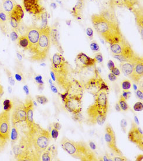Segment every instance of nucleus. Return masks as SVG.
<instances>
[{
  "label": "nucleus",
  "instance_id": "nucleus-33",
  "mask_svg": "<svg viewBox=\"0 0 143 161\" xmlns=\"http://www.w3.org/2000/svg\"><path fill=\"white\" fill-rule=\"evenodd\" d=\"M7 143V139L0 135V152L4 151L5 147Z\"/></svg>",
  "mask_w": 143,
  "mask_h": 161
},
{
  "label": "nucleus",
  "instance_id": "nucleus-8",
  "mask_svg": "<svg viewBox=\"0 0 143 161\" xmlns=\"http://www.w3.org/2000/svg\"><path fill=\"white\" fill-rule=\"evenodd\" d=\"M86 91L93 96H96L101 92H107L109 90L103 78L98 74L97 70H96V76L90 78L84 85Z\"/></svg>",
  "mask_w": 143,
  "mask_h": 161
},
{
  "label": "nucleus",
  "instance_id": "nucleus-45",
  "mask_svg": "<svg viewBox=\"0 0 143 161\" xmlns=\"http://www.w3.org/2000/svg\"><path fill=\"white\" fill-rule=\"evenodd\" d=\"M111 73H112L113 74H114L116 76H119L120 74V70H119V69L116 67H115L113 69H111L110 70Z\"/></svg>",
  "mask_w": 143,
  "mask_h": 161
},
{
  "label": "nucleus",
  "instance_id": "nucleus-11",
  "mask_svg": "<svg viewBox=\"0 0 143 161\" xmlns=\"http://www.w3.org/2000/svg\"><path fill=\"white\" fill-rule=\"evenodd\" d=\"M128 138L130 142L135 144L141 151H143V131L135 123H132L131 124V127L128 133Z\"/></svg>",
  "mask_w": 143,
  "mask_h": 161
},
{
  "label": "nucleus",
  "instance_id": "nucleus-25",
  "mask_svg": "<svg viewBox=\"0 0 143 161\" xmlns=\"http://www.w3.org/2000/svg\"><path fill=\"white\" fill-rule=\"evenodd\" d=\"M1 5L5 11L9 15L17 4L14 0H2Z\"/></svg>",
  "mask_w": 143,
  "mask_h": 161
},
{
  "label": "nucleus",
  "instance_id": "nucleus-59",
  "mask_svg": "<svg viewBox=\"0 0 143 161\" xmlns=\"http://www.w3.org/2000/svg\"><path fill=\"white\" fill-rule=\"evenodd\" d=\"M51 77H52V78H53V80L55 82V74L54 73V72L51 70Z\"/></svg>",
  "mask_w": 143,
  "mask_h": 161
},
{
  "label": "nucleus",
  "instance_id": "nucleus-20",
  "mask_svg": "<svg viewBox=\"0 0 143 161\" xmlns=\"http://www.w3.org/2000/svg\"><path fill=\"white\" fill-rule=\"evenodd\" d=\"M25 108L26 111V114H27V124L28 125V127H30L33 123L34 122L33 121V101L30 98H27L25 100Z\"/></svg>",
  "mask_w": 143,
  "mask_h": 161
},
{
  "label": "nucleus",
  "instance_id": "nucleus-47",
  "mask_svg": "<svg viewBox=\"0 0 143 161\" xmlns=\"http://www.w3.org/2000/svg\"><path fill=\"white\" fill-rule=\"evenodd\" d=\"M113 161H127V158H125V157H115L114 158V159H113Z\"/></svg>",
  "mask_w": 143,
  "mask_h": 161
},
{
  "label": "nucleus",
  "instance_id": "nucleus-42",
  "mask_svg": "<svg viewBox=\"0 0 143 161\" xmlns=\"http://www.w3.org/2000/svg\"><path fill=\"white\" fill-rule=\"evenodd\" d=\"M131 93L129 90H124L121 96L123 97L125 100H127L131 96Z\"/></svg>",
  "mask_w": 143,
  "mask_h": 161
},
{
  "label": "nucleus",
  "instance_id": "nucleus-35",
  "mask_svg": "<svg viewBox=\"0 0 143 161\" xmlns=\"http://www.w3.org/2000/svg\"><path fill=\"white\" fill-rule=\"evenodd\" d=\"M90 49L92 51H93L94 52H98L100 51V48L99 45L96 43V42L93 41L90 43Z\"/></svg>",
  "mask_w": 143,
  "mask_h": 161
},
{
  "label": "nucleus",
  "instance_id": "nucleus-18",
  "mask_svg": "<svg viewBox=\"0 0 143 161\" xmlns=\"http://www.w3.org/2000/svg\"><path fill=\"white\" fill-rule=\"evenodd\" d=\"M9 15L5 11L0 4V30L4 35L9 31Z\"/></svg>",
  "mask_w": 143,
  "mask_h": 161
},
{
  "label": "nucleus",
  "instance_id": "nucleus-14",
  "mask_svg": "<svg viewBox=\"0 0 143 161\" xmlns=\"http://www.w3.org/2000/svg\"><path fill=\"white\" fill-rule=\"evenodd\" d=\"M23 3L27 11L38 18L45 11L44 7L40 4V0H23Z\"/></svg>",
  "mask_w": 143,
  "mask_h": 161
},
{
  "label": "nucleus",
  "instance_id": "nucleus-40",
  "mask_svg": "<svg viewBox=\"0 0 143 161\" xmlns=\"http://www.w3.org/2000/svg\"><path fill=\"white\" fill-rule=\"evenodd\" d=\"M94 59L96 60V62L100 63L103 62V55H102V53L99 52H98L94 56Z\"/></svg>",
  "mask_w": 143,
  "mask_h": 161
},
{
  "label": "nucleus",
  "instance_id": "nucleus-49",
  "mask_svg": "<svg viewBox=\"0 0 143 161\" xmlns=\"http://www.w3.org/2000/svg\"><path fill=\"white\" fill-rule=\"evenodd\" d=\"M107 66H108V68H109V69L110 70H111V69H113V68L115 67L114 63H113V61H111V60H109V61L108 62Z\"/></svg>",
  "mask_w": 143,
  "mask_h": 161
},
{
  "label": "nucleus",
  "instance_id": "nucleus-48",
  "mask_svg": "<svg viewBox=\"0 0 143 161\" xmlns=\"http://www.w3.org/2000/svg\"><path fill=\"white\" fill-rule=\"evenodd\" d=\"M136 95H137V97L139 98H140V100H143V92H142L141 90H137V93H136Z\"/></svg>",
  "mask_w": 143,
  "mask_h": 161
},
{
  "label": "nucleus",
  "instance_id": "nucleus-10",
  "mask_svg": "<svg viewBox=\"0 0 143 161\" xmlns=\"http://www.w3.org/2000/svg\"><path fill=\"white\" fill-rule=\"evenodd\" d=\"M10 113L7 110L0 113V135L8 140L10 138Z\"/></svg>",
  "mask_w": 143,
  "mask_h": 161
},
{
  "label": "nucleus",
  "instance_id": "nucleus-43",
  "mask_svg": "<svg viewBox=\"0 0 143 161\" xmlns=\"http://www.w3.org/2000/svg\"><path fill=\"white\" fill-rule=\"evenodd\" d=\"M120 125H121V128L123 129V131L124 132H125V128L127 125V121L125 120V119H123V120L121 121L120 122Z\"/></svg>",
  "mask_w": 143,
  "mask_h": 161
},
{
  "label": "nucleus",
  "instance_id": "nucleus-1",
  "mask_svg": "<svg viewBox=\"0 0 143 161\" xmlns=\"http://www.w3.org/2000/svg\"><path fill=\"white\" fill-rule=\"evenodd\" d=\"M93 14L91 18L96 31L109 43L113 44L122 41L124 38L117 19L111 17V14L107 13Z\"/></svg>",
  "mask_w": 143,
  "mask_h": 161
},
{
  "label": "nucleus",
  "instance_id": "nucleus-13",
  "mask_svg": "<svg viewBox=\"0 0 143 161\" xmlns=\"http://www.w3.org/2000/svg\"><path fill=\"white\" fill-rule=\"evenodd\" d=\"M8 15L10 25L13 29L17 31L19 26L24 16L23 8L19 5H16L13 10Z\"/></svg>",
  "mask_w": 143,
  "mask_h": 161
},
{
  "label": "nucleus",
  "instance_id": "nucleus-6",
  "mask_svg": "<svg viewBox=\"0 0 143 161\" xmlns=\"http://www.w3.org/2000/svg\"><path fill=\"white\" fill-rule=\"evenodd\" d=\"M13 152L17 161H38L41 160L32 143L25 134L18 144L13 147Z\"/></svg>",
  "mask_w": 143,
  "mask_h": 161
},
{
  "label": "nucleus",
  "instance_id": "nucleus-60",
  "mask_svg": "<svg viewBox=\"0 0 143 161\" xmlns=\"http://www.w3.org/2000/svg\"><path fill=\"white\" fill-rule=\"evenodd\" d=\"M23 88H24V90L25 91L26 93H27V94H28V93H29V92H28V87H27V86H25Z\"/></svg>",
  "mask_w": 143,
  "mask_h": 161
},
{
  "label": "nucleus",
  "instance_id": "nucleus-41",
  "mask_svg": "<svg viewBox=\"0 0 143 161\" xmlns=\"http://www.w3.org/2000/svg\"><path fill=\"white\" fill-rule=\"evenodd\" d=\"M4 110L8 111H9L12 108V103L9 100H6L4 102Z\"/></svg>",
  "mask_w": 143,
  "mask_h": 161
},
{
  "label": "nucleus",
  "instance_id": "nucleus-3",
  "mask_svg": "<svg viewBox=\"0 0 143 161\" xmlns=\"http://www.w3.org/2000/svg\"><path fill=\"white\" fill-rule=\"evenodd\" d=\"M62 149L71 157L82 161H97L98 158L87 143L74 141L67 138H63L60 142Z\"/></svg>",
  "mask_w": 143,
  "mask_h": 161
},
{
  "label": "nucleus",
  "instance_id": "nucleus-24",
  "mask_svg": "<svg viewBox=\"0 0 143 161\" xmlns=\"http://www.w3.org/2000/svg\"><path fill=\"white\" fill-rule=\"evenodd\" d=\"M132 12L134 13L135 18V21L137 23L139 28H141V31H143V13L141 9L135 8V7L131 9Z\"/></svg>",
  "mask_w": 143,
  "mask_h": 161
},
{
  "label": "nucleus",
  "instance_id": "nucleus-58",
  "mask_svg": "<svg viewBox=\"0 0 143 161\" xmlns=\"http://www.w3.org/2000/svg\"><path fill=\"white\" fill-rule=\"evenodd\" d=\"M134 121H135V123L137 125L139 124V119L137 118V116H135L134 117Z\"/></svg>",
  "mask_w": 143,
  "mask_h": 161
},
{
  "label": "nucleus",
  "instance_id": "nucleus-27",
  "mask_svg": "<svg viewBox=\"0 0 143 161\" xmlns=\"http://www.w3.org/2000/svg\"><path fill=\"white\" fill-rule=\"evenodd\" d=\"M51 39L52 42L54 43V44L55 45L58 50L61 53H63L64 51L60 46V43L59 42V38L58 37V33L56 29H51Z\"/></svg>",
  "mask_w": 143,
  "mask_h": 161
},
{
  "label": "nucleus",
  "instance_id": "nucleus-55",
  "mask_svg": "<svg viewBox=\"0 0 143 161\" xmlns=\"http://www.w3.org/2000/svg\"><path fill=\"white\" fill-rule=\"evenodd\" d=\"M143 160V155H139L136 158V161H142Z\"/></svg>",
  "mask_w": 143,
  "mask_h": 161
},
{
  "label": "nucleus",
  "instance_id": "nucleus-61",
  "mask_svg": "<svg viewBox=\"0 0 143 161\" xmlns=\"http://www.w3.org/2000/svg\"><path fill=\"white\" fill-rule=\"evenodd\" d=\"M134 88L135 89L134 90H137V86H136V85L134 84Z\"/></svg>",
  "mask_w": 143,
  "mask_h": 161
},
{
  "label": "nucleus",
  "instance_id": "nucleus-39",
  "mask_svg": "<svg viewBox=\"0 0 143 161\" xmlns=\"http://www.w3.org/2000/svg\"><path fill=\"white\" fill-rule=\"evenodd\" d=\"M51 135L52 138H54L55 140H56V139L58 138V135H59V131H58V130L54 128L51 131Z\"/></svg>",
  "mask_w": 143,
  "mask_h": 161
},
{
  "label": "nucleus",
  "instance_id": "nucleus-9",
  "mask_svg": "<svg viewBox=\"0 0 143 161\" xmlns=\"http://www.w3.org/2000/svg\"><path fill=\"white\" fill-rule=\"evenodd\" d=\"M65 108L69 113L76 114L82 111V97L76 95H61Z\"/></svg>",
  "mask_w": 143,
  "mask_h": 161
},
{
  "label": "nucleus",
  "instance_id": "nucleus-56",
  "mask_svg": "<svg viewBox=\"0 0 143 161\" xmlns=\"http://www.w3.org/2000/svg\"><path fill=\"white\" fill-rule=\"evenodd\" d=\"M115 110L118 112H120V111H121V108H120L119 103H117L116 105H115Z\"/></svg>",
  "mask_w": 143,
  "mask_h": 161
},
{
  "label": "nucleus",
  "instance_id": "nucleus-19",
  "mask_svg": "<svg viewBox=\"0 0 143 161\" xmlns=\"http://www.w3.org/2000/svg\"><path fill=\"white\" fill-rule=\"evenodd\" d=\"M143 58L137 61L134 64L133 73L131 79L134 83L138 84L143 77Z\"/></svg>",
  "mask_w": 143,
  "mask_h": 161
},
{
  "label": "nucleus",
  "instance_id": "nucleus-32",
  "mask_svg": "<svg viewBox=\"0 0 143 161\" xmlns=\"http://www.w3.org/2000/svg\"><path fill=\"white\" fill-rule=\"evenodd\" d=\"M36 98H37V102L41 104H45L48 102V99L46 98V97L43 96L38 95L36 96Z\"/></svg>",
  "mask_w": 143,
  "mask_h": 161
},
{
  "label": "nucleus",
  "instance_id": "nucleus-53",
  "mask_svg": "<svg viewBox=\"0 0 143 161\" xmlns=\"http://www.w3.org/2000/svg\"><path fill=\"white\" fill-rule=\"evenodd\" d=\"M103 160L105 161H113V159L108 157V155H105L104 157H103Z\"/></svg>",
  "mask_w": 143,
  "mask_h": 161
},
{
  "label": "nucleus",
  "instance_id": "nucleus-17",
  "mask_svg": "<svg viewBox=\"0 0 143 161\" xmlns=\"http://www.w3.org/2000/svg\"><path fill=\"white\" fill-rule=\"evenodd\" d=\"M27 121V114L24 104H19L14 108L12 117L11 121L13 125L18 123L25 122Z\"/></svg>",
  "mask_w": 143,
  "mask_h": 161
},
{
  "label": "nucleus",
  "instance_id": "nucleus-23",
  "mask_svg": "<svg viewBox=\"0 0 143 161\" xmlns=\"http://www.w3.org/2000/svg\"><path fill=\"white\" fill-rule=\"evenodd\" d=\"M84 7V0H78L76 5L74 7L72 11V13L74 17L76 18H80L81 13Z\"/></svg>",
  "mask_w": 143,
  "mask_h": 161
},
{
  "label": "nucleus",
  "instance_id": "nucleus-7",
  "mask_svg": "<svg viewBox=\"0 0 143 161\" xmlns=\"http://www.w3.org/2000/svg\"><path fill=\"white\" fill-rule=\"evenodd\" d=\"M51 29L47 26L41 28V35L36 49L31 56L30 59L33 62H42L48 57L51 48Z\"/></svg>",
  "mask_w": 143,
  "mask_h": 161
},
{
  "label": "nucleus",
  "instance_id": "nucleus-50",
  "mask_svg": "<svg viewBox=\"0 0 143 161\" xmlns=\"http://www.w3.org/2000/svg\"><path fill=\"white\" fill-rule=\"evenodd\" d=\"M35 80L37 81V83H38L39 84H43V82L42 80V77L41 76H38L36 77Z\"/></svg>",
  "mask_w": 143,
  "mask_h": 161
},
{
  "label": "nucleus",
  "instance_id": "nucleus-29",
  "mask_svg": "<svg viewBox=\"0 0 143 161\" xmlns=\"http://www.w3.org/2000/svg\"><path fill=\"white\" fill-rule=\"evenodd\" d=\"M119 104L121 108V110H122L124 111H125L129 109V106L126 101V100H125V98L121 96L120 97V100L119 101Z\"/></svg>",
  "mask_w": 143,
  "mask_h": 161
},
{
  "label": "nucleus",
  "instance_id": "nucleus-16",
  "mask_svg": "<svg viewBox=\"0 0 143 161\" xmlns=\"http://www.w3.org/2000/svg\"><path fill=\"white\" fill-rule=\"evenodd\" d=\"M76 68L79 70H83L95 66L97 63L94 58H91L83 52L79 53L75 59Z\"/></svg>",
  "mask_w": 143,
  "mask_h": 161
},
{
  "label": "nucleus",
  "instance_id": "nucleus-21",
  "mask_svg": "<svg viewBox=\"0 0 143 161\" xmlns=\"http://www.w3.org/2000/svg\"><path fill=\"white\" fill-rule=\"evenodd\" d=\"M111 2L114 5L127 8L130 10L139 4V0H111Z\"/></svg>",
  "mask_w": 143,
  "mask_h": 161
},
{
  "label": "nucleus",
  "instance_id": "nucleus-2",
  "mask_svg": "<svg viewBox=\"0 0 143 161\" xmlns=\"http://www.w3.org/2000/svg\"><path fill=\"white\" fill-rule=\"evenodd\" d=\"M51 70L55 74V82L65 93L80 83L74 78V71L69 63L59 53H56L52 57Z\"/></svg>",
  "mask_w": 143,
  "mask_h": 161
},
{
  "label": "nucleus",
  "instance_id": "nucleus-15",
  "mask_svg": "<svg viewBox=\"0 0 143 161\" xmlns=\"http://www.w3.org/2000/svg\"><path fill=\"white\" fill-rule=\"evenodd\" d=\"M105 139L107 143L109 148L112 150V151L115 152V154L123 156V153L121 152L119 148L117 147L116 144V138H115V133L113 128L110 126L108 125L106 128V133L105 135Z\"/></svg>",
  "mask_w": 143,
  "mask_h": 161
},
{
  "label": "nucleus",
  "instance_id": "nucleus-4",
  "mask_svg": "<svg viewBox=\"0 0 143 161\" xmlns=\"http://www.w3.org/2000/svg\"><path fill=\"white\" fill-rule=\"evenodd\" d=\"M94 97V104L87 110L88 121L91 124L102 125L106 121L109 107L107 92H101Z\"/></svg>",
  "mask_w": 143,
  "mask_h": 161
},
{
  "label": "nucleus",
  "instance_id": "nucleus-31",
  "mask_svg": "<svg viewBox=\"0 0 143 161\" xmlns=\"http://www.w3.org/2000/svg\"><path fill=\"white\" fill-rule=\"evenodd\" d=\"M42 19V27L41 28H45L47 27V22H48V19H47V13L45 11H44L43 13H42L41 15Z\"/></svg>",
  "mask_w": 143,
  "mask_h": 161
},
{
  "label": "nucleus",
  "instance_id": "nucleus-12",
  "mask_svg": "<svg viewBox=\"0 0 143 161\" xmlns=\"http://www.w3.org/2000/svg\"><path fill=\"white\" fill-rule=\"evenodd\" d=\"M25 35L28 38L30 44V49L29 51L33 53L36 49L40 38L41 28L37 27L35 25H32L27 28Z\"/></svg>",
  "mask_w": 143,
  "mask_h": 161
},
{
  "label": "nucleus",
  "instance_id": "nucleus-5",
  "mask_svg": "<svg viewBox=\"0 0 143 161\" xmlns=\"http://www.w3.org/2000/svg\"><path fill=\"white\" fill-rule=\"evenodd\" d=\"M25 134L32 143L38 155L41 157L42 153L49 145L51 139L50 133L33 122Z\"/></svg>",
  "mask_w": 143,
  "mask_h": 161
},
{
  "label": "nucleus",
  "instance_id": "nucleus-22",
  "mask_svg": "<svg viewBox=\"0 0 143 161\" xmlns=\"http://www.w3.org/2000/svg\"><path fill=\"white\" fill-rule=\"evenodd\" d=\"M120 68L123 73L131 78L133 73L134 64L130 62H121Z\"/></svg>",
  "mask_w": 143,
  "mask_h": 161
},
{
  "label": "nucleus",
  "instance_id": "nucleus-46",
  "mask_svg": "<svg viewBox=\"0 0 143 161\" xmlns=\"http://www.w3.org/2000/svg\"><path fill=\"white\" fill-rule=\"evenodd\" d=\"M108 78H109V79L111 82H115V80L117 79V76H115L114 74L112 73H110L109 74Z\"/></svg>",
  "mask_w": 143,
  "mask_h": 161
},
{
  "label": "nucleus",
  "instance_id": "nucleus-44",
  "mask_svg": "<svg viewBox=\"0 0 143 161\" xmlns=\"http://www.w3.org/2000/svg\"><path fill=\"white\" fill-rule=\"evenodd\" d=\"M86 33L90 39H92L93 37V31L92 29L91 28H87L86 29Z\"/></svg>",
  "mask_w": 143,
  "mask_h": 161
},
{
  "label": "nucleus",
  "instance_id": "nucleus-30",
  "mask_svg": "<svg viewBox=\"0 0 143 161\" xmlns=\"http://www.w3.org/2000/svg\"><path fill=\"white\" fill-rule=\"evenodd\" d=\"M11 139H12V143H16L18 139V130L16 128L15 125H13V129H12V133H11Z\"/></svg>",
  "mask_w": 143,
  "mask_h": 161
},
{
  "label": "nucleus",
  "instance_id": "nucleus-28",
  "mask_svg": "<svg viewBox=\"0 0 143 161\" xmlns=\"http://www.w3.org/2000/svg\"><path fill=\"white\" fill-rule=\"evenodd\" d=\"M18 43L19 46L21 47L25 50H29L30 49V44L28 40V38L26 35H23L18 37Z\"/></svg>",
  "mask_w": 143,
  "mask_h": 161
},
{
  "label": "nucleus",
  "instance_id": "nucleus-52",
  "mask_svg": "<svg viewBox=\"0 0 143 161\" xmlns=\"http://www.w3.org/2000/svg\"><path fill=\"white\" fill-rule=\"evenodd\" d=\"M54 128L58 129V130H60V129H61V125L59 123H54Z\"/></svg>",
  "mask_w": 143,
  "mask_h": 161
},
{
  "label": "nucleus",
  "instance_id": "nucleus-36",
  "mask_svg": "<svg viewBox=\"0 0 143 161\" xmlns=\"http://www.w3.org/2000/svg\"><path fill=\"white\" fill-rule=\"evenodd\" d=\"M134 110L135 111H141L143 110V103L141 102H137L133 107Z\"/></svg>",
  "mask_w": 143,
  "mask_h": 161
},
{
  "label": "nucleus",
  "instance_id": "nucleus-34",
  "mask_svg": "<svg viewBox=\"0 0 143 161\" xmlns=\"http://www.w3.org/2000/svg\"><path fill=\"white\" fill-rule=\"evenodd\" d=\"M131 84L129 80H124L121 83V87L123 90H129L131 88Z\"/></svg>",
  "mask_w": 143,
  "mask_h": 161
},
{
  "label": "nucleus",
  "instance_id": "nucleus-54",
  "mask_svg": "<svg viewBox=\"0 0 143 161\" xmlns=\"http://www.w3.org/2000/svg\"><path fill=\"white\" fill-rule=\"evenodd\" d=\"M51 90H52V91L54 93H58V90L56 89V88L55 86H54L53 84H51Z\"/></svg>",
  "mask_w": 143,
  "mask_h": 161
},
{
  "label": "nucleus",
  "instance_id": "nucleus-51",
  "mask_svg": "<svg viewBox=\"0 0 143 161\" xmlns=\"http://www.w3.org/2000/svg\"><path fill=\"white\" fill-rule=\"evenodd\" d=\"M89 147L92 150H95L96 149V145L94 144V143H93V141H89Z\"/></svg>",
  "mask_w": 143,
  "mask_h": 161
},
{
  "label": "nucleus",
  "instance_id": "nucleus-26",
  "mask_svg": "<svg viewBox=\"0 0 143 161\" xmlns=\"http://www.w3.org/2000/svg\"><path fill=\"white\" fill-rule=\"evenodd\" d=\"M55 151V149H52V148H47L46 150L42 153L41 160L43 161H52L53 158L54 157V151Z\"/></svg>",
  "mask_w": 143,
  "mask_h": 161
},
{
  "label": "nucleus",
  "instance_id": "nucleus-57",
  "mask_svg": "<svg viewBox=\"0 0 143 161\" xmlns=\"http://www.w3.org/2000/svg\"><path fill=\"white\" fill-rule=\"evenodd\" d=\"M3 93H4L3 88V86L0 84V96H2V95L3 94Z\"/></svg>",
  "mask_w": 143,
  "mask_h": 161
},
{
  "label": "nucleus",
  "instance_id": "nucleus-37",
  "mask_svg": "<svg viewBox=\"0 0 143 161\" xmlns=\"http://www.w3.org/2000/svg\"><path fill=\"white\" fill-rule=\"evenodd\" d=\"M7 74L8 75V80H9V83L11 86H14L15 84V79H14V77L13 76V75L11 73V72L8 71V70H6Z\"/></svg>",
  "mask_w": 143,
  "mask_h": 161
},
{
  "label": "nucleus",
  "instance_id": "nucleus-38",
  "mask_svg": "<svg viewBox=\"0 0 143 161\" xmlns=\"http://www.w3.org/2000/svg\"><path fill=\"white\" fill-rule=\"evenodd\" d=\"M17 32V31H15V30H14V29H13L12 32L10 33V37H11V40L13 41H17L18 39V35Z\"/></svg>",
  "mask_w": 143,
  "mask_h": 161
}]
</instances>
